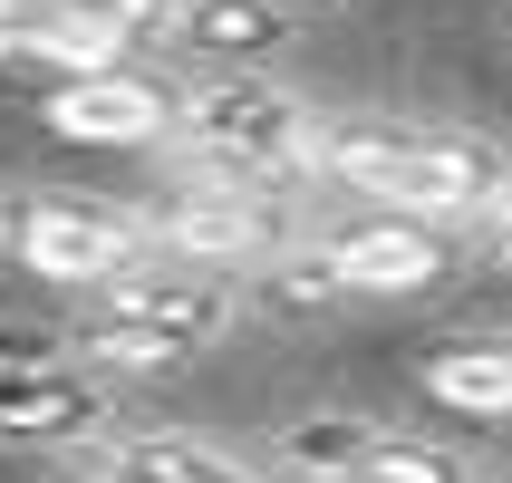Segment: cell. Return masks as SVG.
Masks as SVG:
<instances>
[{
    "mask_svg": "<svg viewBox=\"0 0 512 483\" xmlns=\"http://www.w3.org/2000/svg\"><path fill=\"white\" fill-rule=\"evenodd\" d=\"M358 483H484L455 445H435V435H397V426H368V445L339 464Z\"/></svg>",
    "mask_w": 512,
    "mask_h": 483,
    "instance_id": "12",
    "label": "cell"
},
{
    "mask_svg": "<svg viewBox=\"0 0 512 483\" xmlns=\"http://www.w3.org/2000/svg\"><path fill=\"white\" fill-rule=\"evenodd\" d=\"M68 483H261V474L194 435H97L87 464H68Z\"/></svg>",
    "mask_w": 512,
    "mask_h": 483,
    "instance_id": "9",
    "label": "cell"
},
{
    "mask_svg": "<svg viewBox=\"0 0 512 483\" xmlns=\"http://www.w3.org/2000/svg\"><path fill=\"white\" fill-rule=\"evenodd\" d=\"M484 252H493V261L512 271V184L493 194V213H484Z\"/></svg>",
    "mask_w": 512,
    "mask_h": 483,
    "instance_id": "15",
    "label": "cell"
},
{
    "mask_svg": "<svg viewBox=\"0 0 512 483\" xmlns=\"http://www.w3.org/2000/svg\"><path fill=\"white\" fill-rule=\"evenodd\" d=\"M242 319V290L232 271H203V261H136L116 281L87 290V319H78V348L97 358L107 377H165L184 358H203L213 339H232Z\"/></svg>",
    "mask_w": 512,
    "mask_h": 483,
    "instance_id": "2",
    "label": "cell"
},
{
    "mask_svg": "<svg viewBox=\"0 0 512 483\" xmlns=\"http://www.w3.org/2000/svg\"><path fill=\"white\" fill-rule=\"evenodd\" d=\"M174 145L194 155V174L281 184V174H310V155H319V116H310V97H290L281 78H261V68H223V78L184 87Z\"/></svg>",
    "mask_w": 512,
    "mask_h": 483,
    "instance_id": "3",
    "label": "cell"
},
{
    "mask_svg": "<svg viewBox=\"0 0 512 483\" xmlns=\"http://www.w3.org/2000/svg\"><path fill=\"white\" fill-rule=\"evenodd\" d=\"M58 29H87V39H107V49H155V39H174V20H184V0H49Z\"/></svg>",
    "mask_w": 512,
    "mask_h": 483,
    "instance_id": "13",
    "label": "cell"
},
{
    "mask_svg": "<svg viewBox=\"0 0 512 483\" xmlns=\"http://www.w3.org/2000/svg\"><path fill=\"white\" fill-rule=\"evenodd\" d=\"M116 435V377L87 358H39V348H0V445H29V455H78Z\"/></svg>",
    "mask_w": 512,
    "mask_h": 483,
    "instance_id": "4",
    "label": "cell"
},
{
    "mask_svg": "<svg viewBox=\"0 0 512 483\" xmlns=\"http://www.w3.org/2000/svg\"><path fill=\"white\" fill-rule=\"evenodd\" d=\"M319 252H329L348 300H416V290H435L455 271V223L397 213V203H358V213H339L319 232Z\"/></svg>",
    "mask_w": 512,
    "mask_h": 483,
    "instance_id": "5",
    "label": "cell"
},
{
    "mask_svg": "<svg viewBox=\"0 0 512 483\" xmlns=\"http://www.w3.org/2000/svg\"><path fill=\"white\" fill-rule=\"evenodd\" d=\"M416 387H426L445 416L493 426V416H512V339H455V348H435L426 368H416Z\"/></svg>",
    "mask_w": 512,
    "mask_h": 483,
    "instance_id": "10",
    "label": "cell"
},
{
    "mask_svg": "<svg viewBox=\"0 0 512 483\" xmlns=\"http://www.w3.org/2000/svg\"><path fill=\"white\" fill-rule=\"evenodd\" d=\"M49 29V0H0V58H29Z\"/></svg>",
    "mask_w": 512,
    "mask_h": 483,
    "instance_id": "14",
    "label": "cell"
},
{
    "mask_svg": "<svg viewBox=\"0 0 512 483\" xmlns=\"http://www.w3.org/2000/svg\"><path fill=\"white\" fill-rule=\"evenodd\" d=\"M310 174H329L358 203H397V213H435V223H484L493 194L512 184V155L464 126H397V116H348L319 126Z\"/></svg>",
    "mask_w": 512,
    "mask_h": 483,
    "instance_id": "1",
    "label": "cell"
},
{
    "mask_svg": "<svg viewBox=\"0 0 512 483\" xmlns=\"http://www.w3.org/2000/svg\"><path fill=\"white\" fill-rule=\"evenodd\" d=\"M174 49H203V58H261V49H281V10H271V0H184Z\"/></svg>",
    "mask_w": 512,
    "mask_h": 483,
    "instance_id": "11",
    "label": "cell"
},
{
    "mask_svg": "<svg viewBox=\"0 0 512 483\" xmlns=\"http://www.w3.org/2000/svg\"><path fill=\"white\" fill-rule=\"evenodd\" d=\"M0 232H10V252H20L39 281H58V290H97V281L136 271V261L155 252L136 213H116V203H78V194H29Z\"/></svg>",
    "mask_w": 512,
    "mask_h": 483,
    "instance_id": "6",
    "label": "cell"
},
{
    "mask_svg": "<svg viewBox=\"0 0 512 483\" xmlns=\"http://www.w3.org/2000/svg\"><path fill=\"white\" fill-rule=\"evenodd\" d=\"M145 242L174 261H203V271H252V261H271L290 242L281 223H271V203H261V184H232V174H203L194 194H174L155 223H145Z\"/></svg>",
    "mask_w": 512,
    "mask_h": 483,
    "instance_id": "7",
    "label": "cell"
},
{
    "mask_svg": "<svg viewBox=\"0 0 512 483\" xmlns=\"http://www.w3.org/2000/svg\"><path fill=\"white\" fill-rule=\"evenodd\" d=\"M174 116H184V87L136 68V58L78 68V78H58V97H49V126L68 145H165Z\"/></svg>",
    "mask_w": 512,
    "mask_h": 483,
    "instance_id": "8",
    "label": "cell"
},
{
    "mask_svg": "<svg viewBox=\"0 0 512 483\" xmlns=\"http://www.w3.org/2000/svg\"><path fill=\"white\" fill-rule=\"evenodd\" d=\"M290 483H358V474H290Z\"/></svg>",
    "mask_w": 512,
    "mask_h": 483,
    "instance_id": "16",
    "label": "cell"
}]
</instances>
